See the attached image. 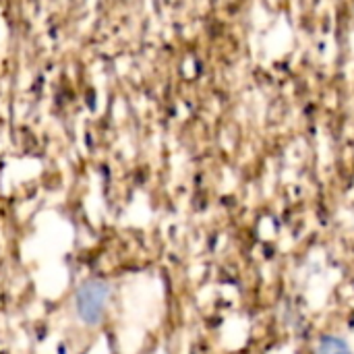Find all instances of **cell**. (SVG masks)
Here are the masks:
<instances>
[{
	"instance_id": "cell-1",
	"label": "cell",
	"mask_w": 354,
	"mask_h": 354,
	"mask_svg": "<svg viewBox=\"0 0 354 354\" xmlns=\"http://www.w3.org/2000/svg\"><path fill=\"white\" fill-rule=\"evenodd\" d=\"M110 297V288L106 282L102 280H89L85 282L75 297V309L79 319H83L85 324H97L106 311V303Z\"/></svg>"
},
{
	"instance_id": "cell-2",
	"label": "cell",
	"mask_w": 354,
	"mask_h": 354,
	"mask_svg": "<svg viewBox=\"0 0 354 354\" xmlns=\"http://www.w3.org/2000/svg\"><path fill=\"white\" fill-rule=\"evenodd\" d=\"M315 354H353L348 342L344 338L338 336H324L317 346H315Z\"/></svg>"
}]
</instances>
